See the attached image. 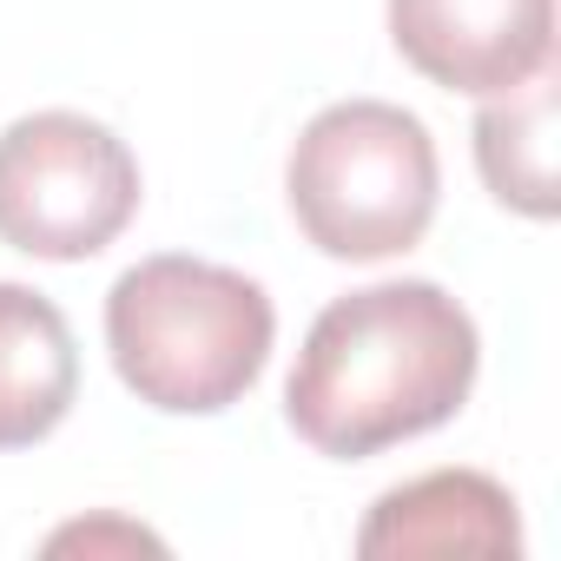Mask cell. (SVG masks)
<instances>
[{
    "mask_svg": "<svg viewBox=\"0 0 561 561\" xmlns=\"http://www.w3.org/2000/svg\"><path fill=\"white\" fill-rule=\"evenodd\" d=\"M285 198L298 231L324 257H403L410 244H423L443 198L436 139L410 106L337 100L298 133L285 159Z\"/></svg>",
    "mask_w": 561,
    "mask_h": 561,
    "instance_id": "3",
    "label": "cell"
},
{
    "mask_svg": "<svg viewBox=\"0 0 561 561\" xmlns=\"http://www.w3.org/2000/svg\"><path fill=\"white\" fill-rule=\"evenodd\" d=\"M277 311L257 277L159 251L106 291V351L119 383L165 416L231 410L271 364Z\"/></svg>",
    "mask_w": 561,
    "mask_h": 561,
    "instance_id": "2",
    "label": "cell"
},
{
    "mask_svg": "<svg viewBox=\"0 0 561 561\" xmlns=\"http://www.w3.org/2000/svg\"><path fill=\"white\" fill-rule=\"evenodd\" d=\"M554 60L541 73H528L508 93H489V106L476 113V172L482 185L522 211V218H554L561 192H554Z\"/></svg>",
    "mask_w": 561,
    "mask_h": 561,
    "instance_id": "8",
    "label": "cell"
},
{
    "mask_svg": "<svg viewBox=\"0 0 561 561\" xmlns=\"http://www.w3.org/2000/svg\"><path fill=\"white\" fill-rule=\"evenodd\" d=\"M476 318L430 277H383L318 311L291 383V430L337 462H364L443 430L476 390Z\"/></svg>",
    "mask_w": 561,
    "mask_h": 561,
    "instance_id": "1",
    "label": "cell"
},
{
    "mask_svg": "<svg viewBox=\"0 0 561 561\" xmlns=\"http://www.w3.org/2000/svg\"><path fill=\"white\" fill-rule=\"evenodd\" d=\"M80 397V344L67 311L0 277V449L47 443Z\"/></svg>",
    "mask_w": 561,
    "mask_h": 561,
    "instance_id": "7",
    "label": "cell"
},
{
    "mask_svg": "<svg viewBox=\"0 0 561 561\" xmlns=\"http://www.w3.org/2000/svg\"><path fill=\"white\" fill-rule=\"evenodd\" d=\"M133 146L67 106L27 113L0 133V244L47 264L100 257L139 211Z\"/></svg>",
    "mask_w": 561,
    "mask_h": 561,
    "instance_id": "4",
    "label": "cell"
},
{
    "mask_svg": "<svg viewBox=\"0 0 561 561\" xmlns=\"http://www.w3.org/2000/svg\"><path fill=\"white\" fill-rule=\"evenodd\" d=\"M357 554H522V515L495 476L430 469L377 495L357 528Z\"/></svg>",
    "mask_w": 561,
    "mask_h": 561,
    "instance_id": "6",
    "label": "cell"
},
{
    "mask_svg": "<svg viewBox=\"0 0 561 561\" xmlns=\"http://www.w3.org/2000/svg\"><path fill=\"white\" fill-rule=\"evenodd\" d=\"M47 548H54V554H67V548L100 554V548H165V541H159V535H146L139 522H73V528H60Z\"/></svg>",
    "mask_w": 561,
    "mask_h": 561,
    "instance_id": "9",
    "label": "cell"
},
{
    "mask_svg": "<svg viewBox=\"0 0 561 561\" xmlns=\"http://www.w3.org/2000/svg\"><path fill=\"white\" fill-rule=\"evenodd\" d=\"M397 54L443 93H508L554 60V0H390Z\"/></svg>",
    "mask_w": 561,
    "mask_h": 561,
    "instance_id": "5",
    "label": "cell"
}]
</instances>
